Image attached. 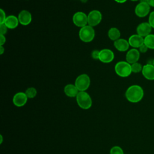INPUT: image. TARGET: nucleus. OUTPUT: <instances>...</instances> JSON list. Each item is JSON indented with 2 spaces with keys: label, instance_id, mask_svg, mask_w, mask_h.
Segmentation results:
<instances>
[{
  "label": "nucleus",
  "instance_id": "f257e3e1",
  "mask_svg": "<svg viewBox=\"0 0 154 154\" xmlns=\"http://www.w3.org/2000/svg\"><path fill=\"white\" fill-rule=\"evenodd\" d=\"M144 90L143 88L137 84L129 86L125 92L126 99L131 103H138L140 102L144 97Z\"/></svg>",
  "mask_w": 154,
  "mask_h": 154
},
{
  "label": "nucleus",
  "instance_id": "f03ea898",
  "mask_svg": "<svg viewBox=\"0 0 154 154\" xmlns=\"http://www.w3.org/2000/svg\"><path fill=\"white\" fill-rule=\"evenodd\" d=\"M114 70L116 74L122 78H126L132 73L131 64L126 61H120L116 63Z\"/></svg>",
  "mask_w": 154,
  "mask_h": 154
},
{
  "label": "nucleus",
  "instance_id": "7ed1b4c3",
  "mask_svg": "<svg viewBox=\"0 0 154 154\" xmlns=\"http://www.w3.org/2000/svg\"><path fill=\"white\" fill-rule=\"evenodd\" d=\"M78 106L83 109H88L92 106V99L90 96L85 91H79L76 97Z\"/></svg>",
  "mask_w": 154,
  "mask_h": 154
},
{
  "label": "nucleus",
  "instance_id": "20e7f679",
  "mask_svg": "<svg viewBox=\"0 0 154 154\" xmlns=\"http://www.w3.org/2000/svg\"><path fill=\"white\" fill-rule=\"evenodd\" d=\"M95 36V31L93 26L88 25L81 28L79 32V37L81 41L88 43L91 42Z\"/></svg>",
  "mask_w": 154,
  "mask_h": 154
},
{
  "label": "nucleus",
  "instance_id": "39448f33",
  "mask_svg": "<svg viewBox=\"0 0 154 154\" xmlns=\"http://www.w3.org/2000/svg\"><path fill=\"white\" fill-rule=\"evenodd\" d=\"M75 85L79 91H85L90 85V79L88 75L81 74L79 75L75 82Z\"/></svg>",
  "mask_w": 154,
  "mask_h": 154
},
{
  "label": "nucleus",
  "instance_id": "423d86ee",
  "mask_svg": "<svg viewBox=\"0 0 154 154\" xmlns=\"http://www.w3.org/2000/svg\"><path fill=\"white\" fill-rule=\"evenodd\" d=\"M150 8L147 2H140L135 8V14L139 17H144L150 14Z\"/></svg>",
  "mask_w": 154,
  "mask_h": 154
},
{
  "label": "nucleus",
  "instance_id": "0eeeda50",
  "mask_svg": "<svg viewBox=\"0 0 154 154\" xmlns=\"http://www.w3.org/2000/svg\"><path fill=\"white\" fill-rule=\"evenodd\" d=\"M73 23L80 28L84 27L88 24L87 15L82 11H78L75 13L73 16Z\"/></svg>",
  "mask_w": 154,
  "mask_h": 154
},
{
  "label": "nucleus",
  "instance_id": "6e6552de",
  "mask_svg": "<svg viewBox=\"0 0 154 154\" xmlns=\"http://www.w3.org/2000/svg\"><path fill=\"white\" fill-rule=\"evenodd\" d=\"M102 14L97 10L91 11L87 15L88 25L91 26H94L97 25L102 20Z\"/></svg>",
  "mask_w": 154,
  "mask_h": 154
},
{
  "label": "nucleus",
  "instance_id": "1a4fd4ad",
  "mask_svg": "<svg viewBox=\"0 0 154 154\" xmlns=\"http://www.w3.org/2000/svg\"><path fill=\"white\" fill-rule=\"evenodd\" d=\"M152 28L149 24V22H145L140 23L137 26L136 29L137 34L140 35L143 37H145L149 34H151V31L152 30Z\"/></svg>",
  "mask_w": 154,
  "mask_h": 154
},
{
  "label": "nucleus",
  "instance_id": "9d476101",
  "mask_svg": "<svg viewBox=\"0 0 154 154\" xmlns=\"http://www.w3.org/2000/svg\"><path fill=\"white\" fill-rule=\"evenodd\" d=\"M114 58V52L109 49H103L100 51L99 60L104 63H109Z\"/></svg>",
  "mask_w": 154,
  "mask_h": 154
},
{
  "label": "nucleus",
  "instance_id": "9b49d317",
  "mask_svg": "<svg viewBox=\"0 0 154 154\" xmlns=\"http://www.w3.org/2000/svg\"><path fill=\"white\" fill-rule=\"evenodd\" d=\"M28 97L25 92H18L16 93L13 97V103L17 107L24 106L28 100Z\"/></svg>",
  "mask_w": 154,
  "mask_h": 154
},
{
  "label": "nucleus",
  "instance_id": "f8f14e48",
  "mask_svg": "<svg viewBox=\"0 0 154 154\" xmlns=\"http://www.w3.org/2000/svg\"><path fill=\"white\" fill-rule=\"evenodd\" d=\"M140 57V52L138 49L132 48L128 51L126 54V61L132 64L138 62Z\"/></svg>",
  "mask_w": 154,
  "mask_h": 154
},
{
  "label": "nucleus",
  "instance_id": "ddd939ff",
  "mask_svg": "<svg viewBox=\"0 0 154 154\" xmlns=\"http://www.w3.org/2000/svg\"><path fill=\"white\" fill-rule=\"evenodd\" d=\"M128 42L130 46L132 47L133 48L138 49L144 44V37L137 34H132L129 37Z\"/></svg>",
  "mask_w": 154,
  "mask_h": 154
},
{
  "label": "nucleus",
  "instance_id": "4468645a",
  "mask_svg": "<svg viewBox=\"0 0 154 154\" xmlns=\"http://www.w3.org/2000/svg\"><path fill=\"white\" fill-rule=\"evenodd\" d=\"M141 73L146 79L154 81V65L153 64H146L144 65Z\"/></svg>",
  "mask_w": 154,
  "mask_h": 154
},
{
  "label": "nucleus",
  "instance_id": "2eb2a0df",
  "mask_svg": "<svg viewBox=\"0 0 154 154\" xmlns=\"http://www.w3.org/2000/svg\"><path fill=\"white\" fill-rule=\"evenodd\" d=\"M17 18L19 23L22 25H28L32 20V16L31 13L26 10H22L19 13Z\"/></svg>",
  "mask_w": 154,
  "mask_h": 154
},
{
  "label": "nucleus",
  "instance_id": "dca6fc26",
  "mask_svg": "<svg viewBox=\"0 0 154 154\" xmlns=\"http://www.w3.org/2000/svg\"><path fill=\"white\" fill-rule=\"evenodd\" d=\"M115 48L120 52H125L129 49L130 46L128 40L124 38H119L114 42Z\"/></svg>",
  "mask_w": 154,
  "mask_h": 154
},
{
  "label": "nucleus",
  "instance_id": "f3484780",
  "mask_svg": "<svg viewBox=\"0 0 154 154\" xmlns=\"http://www.w3.org/2000/svg\"><path fill=\"white\" fill-rule=\"evenodd\" d=\"M64 91L66 95L70 97H76L78 93H79V90L76 88L75 84H67L64 87Z\"/></svg>",
  "mask_w": 154,
  "mask_h": 154
},
{
  "label": "nucleus",
  "instance_id": "a211bd4d",
  "mask_svg": "<svg viewBox=\"0 0 154 154\" xmlns=\"http://www.w3.org/2000/svg\"><path fill=\"white\" fill-rule=\"evenodd\" d=\"M19 23V22L17 17L14 15H10L7 16L4 24L9 29H14L18 26Z\"/></svg>",
  "mask_w": 154,
  "mask_h": 154
},
{
  "label": "nucleus",
  "instance_id": "6ab92c4d",
  "mask_svg": "<svg viewBox=\"0 0 154 154\" xmlns=\"http://www.w3.org/2000/svg\"><path fill=\"white\" fill-rule=\"evenodd\" d=\"M120 35H121V34H120L119 29L115 27L111 28L108 32V37L109 38V39H111V40H113V41H116V40L119 39Z\"/></svg>",
  "mask_w": 154,
  "mask_h": 154
},
{
  "label": "nucleus",
  "instance_id": "aec40b11",
  "mask_svg": "<svg viewBox=\"0 0 154 154\" xmlns=\"http://www.w3.org/2000/svg\"><path fill=\"white\" fill-rule=\"evenodd\" d=\"M144 44L149 49H154V34H150L144 37Z\"/></svg>",
  "mask_w": 154,
  "mask_h": 154
},
{
  "label": "nucleus",
  "instance_id": "412c9836",
  "mask_svg": "<svg viewBox=\"0 0 154 154\" xmlns=\"http://www.w3.org/2000/svg\"><path fill=\"white\" fill-rule=\"evenodd\" d=\"M25 93L28 98L32 99L36 96L37 92L34 87H29L26 90Z\"/></svg>",
  "mask_w": 154,
  "mask_h": 154
},
{
  "label": "nucleus",
  "instance_id": "4be33fe9",
  "mask_svg": "<svg viewBox=\"0 0 154 154\" xmlns=\"http://www.w3.org/2000/svg\"><path fill=\"white\" fill-rule=\"evenodd\" d=\"M143 66L141 65V63L138 62H136L135 63H133L131 64V68H132V73H137L139 72H141L142 71Z\"/></svg>",
  "mask_w": 154,
  "mask_h": 154
},
{
  "label": "nucleus",
  "instance_id": "5701e85b",
  "mask_svg": "<svg viewBox=\"0 0 154 154\" xmlns=\"http://www.w3.org/2000/svg\"><path fill=\"white\" fill-rule=\"evenodd\" d=\"M109 154H124V152L122 147L118 146H115L110 149Z\"/></svg>",
  "mask_w": 154,
  "mask_h": 154
},
{
  "label": "nucleus",
  "instance_id": "b1692460",
  "mask_svg": "<svg viewBox=\"0 0 154 154\" xmlns=\"http://www.w3.org/2000/svg\"><path fill=\"white\" fill-rule=\"evenodd\" d=\"M148 22L152 28L154 29V11H152L150 13L149 16V20Z\"/></svg>",
  "mask_w": 154,
  "mask_h": 154
},
{
  "label": "nucleus",
  "instance_id": "393cba45",
  "mask_svg": "<svg viewBox=\"0 0 154 154\" xmlns=\"http://www.w3.org/2000/svg\"><path fill=\"white\" fill-rule=\"evenodd\" d=\"M7 29H8V28L6 26V25L4 23H1L0 24V33H1V35H5V34L7 33Z\"/></svg>",
  "mask_w": 154,
  "mask_h": 154
},
{
  "label": "nucleus",
  "instance_id": "a878e982",
  "mask_svg": "<svg viewBox=\"0 0 154 154\" xmlns=\"http://www.w3.org/2000/svg\"><path fill=\"white\" fill-rule=\"evenodd\" d=\"M0 16H1L0 24H1V23H4L5 20L6 18H7V16H6V14H5V11H4L2 9H1V10H0Z\"/></svg>",
  "mask_w": 154,
  "mask_h": 154
},
{
  "label": "nucleus",
  "instance_id": "bb28decb",
  "mask_svg": "<svg viewBox=\"0 0 154 154\" xmlns=\"http://www.w3.org/2000/svg\"><path fill=\"white\" fill-rule=\"evenodd\" d=\"M99 52H100V51H98V50H94L93 51H92L91 52L92 58L94 60H99Z\"/></svg>",
  "mask_w": 154,
  "mask_h": 154
},
{
  "label": "nucleus",
  "instance_id": "cd10ccee",
  "mask_svg": "<svg viewBox=\"0 0 154 154\" xmlns=\"http://www.w3.org/2000/svg\"><path fill=\"white\" fill-rule=\"evenodd\" d=\"M138 49V51H140V53H146L148 51L149 49H148V48L144 44H143Z\"/></svg>",
  "mask_w": 154,
  "mask_h": 154
},
{
  "label": "nucleus",
  "instance_id": "c85d7f7f",
  "mask_svg": "<svg viewBox=\"0 0 154 154\" xmlns=\"http://www.w3.org/2000/svg\"><path fill=\"white\" fill-rule=\"evenodd\" d=\"M6 38L5 35H0V46H3V45L5 43Z\"/></svg>",
  "mask_w": 154,
  "mask_h": 154
},
{
  "label": "nucleus",
  "instance_id": "c756f323",
  "mask_svg": "<svg viewBox=\"0 0 154 154\" xmlns=\"http://www.w3.org/2000/svg\"><path fill=\"white\" fill-rule=\"evenodd\" d=\"M147 2L150 7H154V0H147Z\"/></svg>",
  "mask_w": 154,
  "mask_h": 154
},
{
  "label": "nucleus",
  "instance_id": "7c9ffc66",
  "mask_svg": "<svg viewBox=\"0 0 154 154\" xmlns=\"http://www.w3.org/2000/svg\"><path fill=\"white\" fill-rule=\"evenodd\" d=\"M4 51H5V49L3 47V46H0V54L1 55H2L4 52Z\"/></svg>",
  "mask_w": 154,
  "mask_h": 154
},
{
  "label": "nucleus",
  "instance_id": "2f4dec72",
  "mask_svg": "<svg viewBox=\"0 0 154 154\" xmlns=\"http://www.w3.org/2000/svg\"><path fill=\"white\" fill-rule=\"evenodd\" d=\"M117 3H120V4H122V3H124L127 0H114Z\"/></svg>",
  "mask_w": 154,
  "mask_h": 154
},
{
  "label": "nucleus",
  "instance_id": "473e14b6",
  "mask_svg": "<svg viewBox=\"0 0 154 154\" xmlns=\"http://www.w3.org/2000/svg\"><path fill=\"white\" fill-rule=\"evenodd\" d=\"M2 135H1V142H0V143L1 144H2Z\"/></svg>",
  "mask_w": 154,
  "mask_h": 154
},
{
  "label": "nucleus",
  "instance_id": "72a5a7b5",
  "mask_svg": "<svg viewBox=\"0 0 154 154\" xmlns=\"http://www.w3.org/2000/svg\"><path fill=\"white\" fill-rule=\"evenodd\" d=\"M131 1H134V2H135V1H140V0H131Z\"/></svg>",
  "mask_w": 154,
  "mask_h": 154
},
{
  "label": "nucleus",
  "instance_id": "f704fd0d",
  "mask_svg": "<svg viewBox=\"0 0 154 154\" xmlns=\"http://www.w3.org/2000/svg\"><path fill=\"white\" fill-rule=\"evenodd\" d=\"M152 64H153V65H154V59H153V63H152Z\"/></svg>",
  "mask_w": 154,
  "mask_h": 154
}]
</instances>
